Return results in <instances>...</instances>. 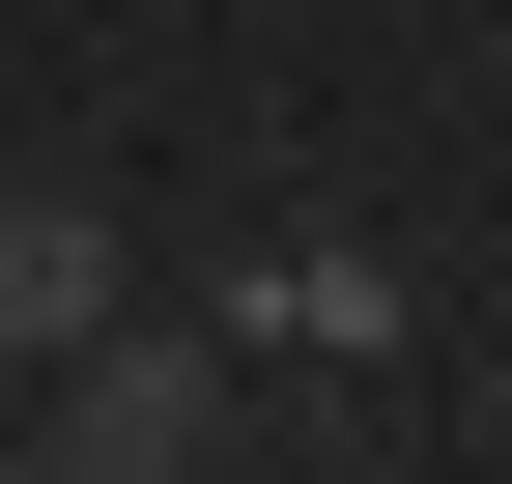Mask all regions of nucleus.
<instances>
[{"label":"nucleus","instance_id":"obj_1","mask_svg":"<svg viewBox=\"0 0 512 484\" xmlns=\"http://www.w3.org/2000/svg\"><path fill=\"white\" fill-rule=\"evenodd\" d=\"M114 314H143V228H114L86 171H0V399H57Z\"/></svg>","mask_w":512,"mask_h":484},{"label":"nucleus","instance_id":"obj_2","mask_svg":"<svg viewBox=\"0 0 512 484\" xmlns=\"http://www.w3.org/2000/svg\"><path fill=\"white\" fill-rule=\"evenodd\" d=\"M200 428H228V314H114L57 371V456H114V484H200Z\"/></svg>","mask_w":512,"mask_h":484},{"label":"nucleus","instance_id":"obj_3","mask_svg":"<svg viewBox=\"0 0 512 484\" xmlns=\"http://www.w3.org/2000/svg\"><path fill=\"white\" fill-rule=\"evenodd\" d=\"M228 314H256V342H313V371H399V257H256Z\"/></svg>","mask_w":512,"mask_h":484},{"label":"nucleus","instance_id":"obj_4","mask_svg":"<svg viewBox=\"0 0 512 484\" xmlns=\"http://www.w3.org/2000/svg\"><path fill=\"white\" fill-rule=\"evenodd\" d=\"M0 484H114V456H57V428H29V456H0Z\"/></svg>","mask_w":512,"mask_h":484}]
</instances>
